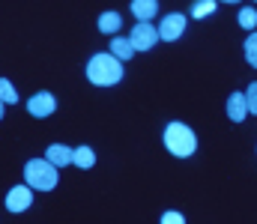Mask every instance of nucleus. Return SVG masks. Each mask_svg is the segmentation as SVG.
<instances>
[{"label": "nucleus", "instance_id": "dca6fc26", "mask_svg": "<svg viewBox=\"0 0 257 224\" xmlns=\"http://www.w3.org/2000/svg\"><path fill=\"white\" fill-rule=\"evenodd\" d=\"M239 24H242L245 30H254L257 27V9L254 6H242V9H239Z\"/></svg>", "mask_w": 257, "mask_h": 224}, {"label": "nucleus", "instance_id": "f03ea898", "mask_svg": "<svg viewBox=\"0 0 257 224\" xmlns=\"http://www.w3.org/2000/svg\"><path fill=\"white\" fill-rule=\"evenodd\" d=\"M165 147H168L171 155H177V158H189V155H194V149H197V138H194V132L186 123H171L165 129Z\"/></svg>", "mask_w": 257, "mask_h": 224}, {"label": "nucleus", "instance_id": "4be33fe9", "mask_svg": "<svg viewBox=\"0 0 257 224\" xmlns=\"http://www.w3.org/2000/svg\"><path fill=\"white\" fill-rule=\"evenodd\" d=\"M254 3H257V0H254Z\"/></svg>", "mask_w": 257, "mask_h": 224}, {"label": "nucleus", "instance_id": "a211bd4d", "mask_svg": "<svg viewBox=\"0 0 257 224\" xmlns=\"http://www.w3.org/2000/svg\"><path fill=\"white\" fill-rule=\"evenodd\" d=\"M245 105H248V114H257V81L245 90Z\"/></svg>", "mask_w": 257, "mask_h": 224}, {"label": "nucleus", "instance_id": "7ed1b4c3", "mask_svg": "<svg viewBox=\"0 0 257 224\" xmlns=\"http://www.w3.org/2000/svg\"><path fill=\"white\" fill-rule=\"evenodd\" d=\"M24 182L39 191H51L57 185V167L48 158H33L24 164Z\"/></svg>", "mask_w": 257, "mask_h": 224}, {"label": "nucleus", "instance_id": "2eb2a0df", "mask_svg": "<svg viewBox=\"0 0 257 224\" xmlns=\"http://www.w3.org/2000/svg\"><path fill=\"white\" fill-rule=\"evenodd\" d=\"M0 102H3V105H15V102H18V90H15L6 78H0Z\"/></svg>", "mask_w": 257, "mask_h": 224}, {"label": "nucleus", "instance_id": "0eeeda50", "mask_svg": "<svg viewBox=\"0 0 257 224\" xmlns=\"http://www.w3.org/2000/svg\"><path fill=\"white\" fill-rule=\"evenodd\" d=\"M30 203H33L30 185H15V188L6 194V209H9V212H24V209H30Z\"/></svg>", "mask_w": 257, "mask_h": 224}, {"label": "nucleus", "instance_id": "f257e3e1", "mask_svg": "<svg viewBox=\"0 0 257 224\" xmlns=\"http://www.w3.org/2000/svg\"><path fill=\"white\" fill-rule=\"evenodd\" d=\"M123 78V63L111 54V51H102V54H93L90 63H87V81L96 84V87H114L120 84Z\"/></svg>", "mask_w": 257, "mask_h": 224}, {"label": "nucleus", "instance_id": "423d86ee", "mask_svg": "<svg viewBox=\"0 0 257 224\" xmlns=\"http://www.w3.org/2000/svg\"><path fill=\"white\" fill-rule=\"evenodd\" d=\"M54 111H57V99H54L51 93H45V90L27 99V114H30V117H36V120H42V117H51Z\"/></svg>", "mask_w": 257, "mask_h": 224}, {"label": "nucleus", "instance_id": "6ab92c4d", "mask_svg": "<svg viewBox=\"0 0 257 224\" xmlns=\"http://www.w3.org/2000/svg\"><path fill=\"white\" fill-rule=\"evenodd\" d=\"M162 224H186V218H183V212H177V209H168V212L162 215Z\"/></svg>", "mask_w": 257, "mask_h": 224}, {"label": "nucleus", "instance_id": "f8f14e48", "mask_svg": "<svg viewBox=\"0 0 257 224\" xmlns=\"http://www.w3.org/2000/svg\"><path fill=\"white\" fill-rule=\"evenodd\" d=\"M111 54L123 63V60H128V57L135 54V48H132V42H128V39H123V36H114V39H111Z\"/></svg>", "mask_w": 257, "mask_h": 224}, {"label": "nucleus", "instance_id": "4468645a", "mask_svg": "<svg viewBox=\"0 0 257 224\" xmlns=\"http://www.w3.org/2000/svg\"><path fill=\"white\" fill-rule=\"evenodd\" d=\"M218 0H194L192 3V18H209L215 12Z\"/></svg>", "mask_w": 257, "mask_h": 224}, {"label": "nucleus", "instance_id": "aec40b11", "mask_svg": "<svg viewBox=\"0 0 257 224\" xmlns=\"http://www.w3.org/2000/svg\"><path fill=\"white\" fill-rule=\"evenodd\" d=\"M221 3H239V0H221Z\"/></svg>", "mask_w": 257, "mask_h": 224}, {"label": "nucleus", "instance_id": "412c9836", "mask_svg": "<svg viewBox=\"0 0 257 224\" xmlns=\"http://www.w3.org/2000/svg\"><path fill=\"white\" fill-rule=\"evenodd\" d=\"M0 120H3V102H0Z\"/></svg>", "mask_w": 257, "mask_h": 224}, {"label": "nucleus", "instance_id": "f3484780", "mask_svg": "<svg viewBox=\"0 0 257 224\" xmlns=\"http://www.w3.org/2000/svg\"><path fill=\"white\" fill-rule=\"evenodd\" d=\"M245 60H248V66L257 69V30L245 39Z\"/></svg>", "mask_w": 257, "mask_h": 224}, {"label": "nucleus", "instance_id": "9d476101", "mask_svg": "<svg viewBox=\"0 0 257 224\" xmlns=\"http://www.w3.org/2000/svg\"><path fill=\"white\" fill-rule=\"evenodd\" d=\"M132 12L138 21H150L159 12V0H132Z\"/></svg>", "mask_w": 257, "mask_h": 224}, {"label": "nucleus", "instance_id": "6e6552de", "mask_svg": "<svg viewBox=\"0 0 257 224\" xmlns=\"http://www.w3.org/2000/svg\"><path fill=\"white\" fill-rule=\"evenodd\" d=\"M227 117L233 123H242L248 117V105H245V93H230L227 99Z\"/></svg>", "mask_w": 257, "mask_h": 224}, {"label": "nucleus", "instance_id": "20e7f679", "mask_svg": "<svg viewBox=\"0 0 257 224\" xmlns=\"http://www.w3.org/2000/svg\"><path fill=\"white\" fill-rule=\"evenodd\" d=\"M128 42H132V48H135V51H150V48L159 42V30H156L150 21H138V24L132 27Z\"/></svg>", "mask_w": 257, "mask_h": 224}, {"label": "nucleus", "instance_id": "ddd939ff", "mask_svg": "<svg viewBox=\"0 0 257 224\" xmlns=\"http://www.w3.org/2000/svg\"><path fill=\"white\" fill-rule=\"evenodd\" d=\"M120 24H123V18H120L117 12H102V15H99V30H102V33H117Z\"/></svg>", "mask_w": 257, "mask_h": 224}, {"label": "nucleus", "instance_id": "39448f33", "mask_svg": "<svg viewBox=\"0 0 257 224\" xmlns=\"http://www.w3.org/2000/svg\"><path fill=\"white\" fill-rule=\"evenodd\" d=\"M183 33H186V18L180 12H171V15L162 18V24H159V39L162 42H177Z\"/></svg>", "mask_w": 257, "mask_h": 224}, {"label": "nucleus", "instance_id": "9b49d317", "mask_svg": "<svg viewBox=\"0 0 257 224\" xmlns=\"http://www.w3.org/2000/svg\"><path fill=\"white\" fill-rule=\"evenodd\" d=\"M72 164H78V167L90 170V167L96 164V152H93L90 147H75V149H72Z\"/></svg>", "mask_w": 257, "mask_h": 224}, {"label": "nucleus", "instance_id": "1a4fd4ad", "mask_svg": "<svg viewBox=\"0 0 257 224\" xmlns=\"http://www.w3.org/2000/svg\"><path fill=\"white\" fill-rule=\"evenodd\" d=\"M45 158H48L54 167H66V164H72V147H66V144H51V147L45 149Z\"/></svg>", "mask_w": 257, "mask_h": 224}]
</instances>
